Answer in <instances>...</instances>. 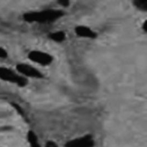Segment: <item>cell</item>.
Listing matches in <instances>:
<instances>
[{
	"label": "cell",
	"mask_w": 147,
	"mask_h": 147,
	"mask_svg": "<svg viewBox=\"0 0 147 147\" xmlns=\"http://www.w3.org/2000/svg\"><path fill=\"white\" fill-rule=\"evenodd\" d=\"M147 24V22H145L144 23V24H143V26H142V27H143V29L144 30V32H146V30H147V27H146V25Z\"/></svg>",
	"instance_id": "13"
},
{
	"label": "cell",
	"mask_w": 147,
	"mask_h": 147,
	"mask_svg": "<svg viewBox=\"0 0 147 147\" xmlns=\"http://www.w3.org/2000/svg\"><path fill=\"white\" fill-rule=\"evenodd\" d=\"M63 12L57 9H47L41 12H33L25 14L24 20L28 22H52L59 20Z\"/></svg>",
	"instance_id": "1"
},
{
	"label": "cell",
	"mask_w": 147,
	"mask_h": 147,
	"mask_svg": "<svg viewBox=\"0 0 147 147\" xmlns=\"http://www.w3.org/2000/svg\"><path fill=\"white\" fill-rule=\"evenodd\" d=\"M17 69L20 74L27 77L35 78H41L42 77V74L37 69L28 64H19L17 66Z\"/></svg>",
	"instance_id": "5"
},
{
	"label": "cell",
	"mask_w": 147,
	"mask_h": 147,
	"mask_svg": "<svg viewBox=\"0 0 147 147\" xmlns=\"http://www.w3.org/2000/svg\"><path fill=\"white\" fill-rule=\"evenodd\" d=\"M94 141L90 135H86L67 142L65 147H93Z\"/></svg>",
	"instance_id": "4"
},
{
	"label": "cell",
	"mask_w": 147,
	"mask_h": 147,
	"mask_svg": "<svg viewBox=\"0 0 147 147\" xmlns=\"http://www.w3.org/2000/svg\"><path fill=\"white\" fill-rule=\"evenodd\" d=\"M35 138L36 137H35V136L34 134L33 133L31 132V133L29 134V139L30 140V142H31L32 146H33V147H40L39 144H38Z\"/></svg>",
	"instance_id": "9"
},
{
	"label": "cell",
	"mask_w": 147,
	"mask_h": 147,
	"mask_svg": "<svg viewBox=\"0 0 147 147\" xmlns=\"http://www.w3.org/2000/svg\"><path fill=\"white\" fill-rule=\"evenodd\" d=\"M0 80L17 84L20 87H24L27 84V79L6 67H0Z\"/></svg>",
	"instance_id": "2"
},
{
	"label": "cell",
	"mask_w": 147,
	"mask_h": 147,
	"mask_svg": "<svg viewBox=\"0 0 147 147\" xmlns=\"http://www.w3.org/2000/svg\"><path fill=\"white\" fill-rule=\"evenodd\" d=\"M45 147H59V146L55 142L50 140L47 142Z\"/></svg>",
	"instance_id": "11"
},
{
	"label": "cell",
	"mask_w": 147,
	"mask_h": 147,
	"mask_svg": "<svg viewBox=\"0 0 147 147\" xmlns=\"http://www.w3.org/2000/svg\"><path fill=\"white\" fill-rule=\"evenodd\" d=\"M58 3L61 6L63 7H67L69 5V2L68 1H65V0L59 1H58Z\"/></svg>",
	"instance_id": "12"
},
{
	"label": "cell",
	"mask_w": 147,
	"mask_h": 147,
	"mask_svg": "<svg viewBox=\"0 0 147 147\" xmlns=\"http://www.w3.org/2000/svg\"><path fill=\"white\" fill-rule=\"evenodd\" d=\"M76 34L80 37L89 39H95L96 34L88 27L85 26H78L75 29Z\"/></svg>",
	"instance_id": "6"
},
{
	"label": "cell",
	"mask_w": 147,
	"mask_h": 147,
	"mask_svg": "<svg viewBox=\"0 0 147 147\" xmlns=\"http://www.w3.org/2000/svg\"><path fill=\"white\" fill-rule=\"evenodd\" d=\"M134 5L143 11H147V0H136L134 1Z\"/></svg>",
	"instance_id": "8"
},
{
	"label": "cell",
	"mask_w": 147,
	"mask_h": 147,
	"mask_svg": "<svg viewBox=\"0 0 147 147\" xmlns=\"http://www.w3.org/2000/svg\"><path fill=\"white\" fill-rule=\"evenodd\" d=\"M8 56L7 51L3 47H0V59H5Z\"/></svg>",
	"instance_id": "10"
},
{
	"label": "cell",
	"mask_w": 147,
	"mask_h": 147,
	"mask_svg": "<svg viewBox=\"0 0 147 147\" xmlns=\"http://www.w3.org/2000/svg\"><path fill=\"white\" fill-rule=\"evenodd\" d=\"M50 38L55 42H62L66 38V34L63 32H56L50 35Z\"/></svg>",
	"instance_id": "7"
},
{
	"label": "cell",
	"mask_w": 147,
	"mask_h": 147,
	"mask_svg": "<svg viewBox=\"0 0 147 147\" xmlns=\"http://www.w3.org/2000/svg\"><path fill=\"white\" fill-rule=\"evenodd\" d=\"M28 58L34 62L42 66H47L52 63L53 57L50 54L40 51H32L28 55Z\"/></svg>",
	"instance_id": "3"
}]
</instances>
